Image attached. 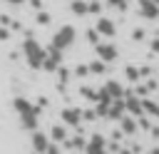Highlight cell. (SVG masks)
<instances>
[{
  "instance_id": "e0dca14e",
  "label": "cell",
  "mask_w": 159,
  "mask_h": 154,
  "mask_svg": "<svg viewBox=\"0 0 159 154\" xmlns=\"http://www.w3.org/2000/svg\"><path fill=\"white\" fill-rule=\"evenodd\" d=\"M122 129L132 134V132L137 129V124H134V119H129V117H122Z\"/></svg>"
},
{
  "instance_id": "8992f818",
  "label": "cell",
  "mask_w": 159,
  "mask_h": 154,
  "mask_svg": "<svg viewBox=\"0 0 159 154\" xmlns=\"http://www.w3.org/2000/svg\"><path fill=\"white\" fill-rule=\"evenodd\" d=\"M97 55H99V60L112 62V60L117 57V47L109 45V42H97Z\"/></svg>"
},
{
  "instance_id": "9c48e42d",
  "label": "cell",
  "mask_w": 159,
  "mask_h": 154,
  "mask_svg": "<svg viewBox=\"0 0 159 154\" xmlns=\"http://www.w3.org/2000/svg\"><path fill=\"white\" fill-rule=\"evenodd\" d=\"M97 32H99V35H107V37H112V35H114V25H112V20H107V17H99V20H97Z\"/></svg>"
},
{
  "instance_id": "ffe728a7",
  "label": "cell",
  "mask_w": 159,
  "mask_h": 154,
  "mask_svg": "<svg viewBox=\"0 0 159 154\" xmlns=\"http://www.w3.org/2000/svg\"><path fill=\"white\" fill-rule=\"evenodd\" d=\"M75 75H77V77H84V75H89V67H84V65H80V67L75 70Z\"/></svg>"
},
{
  "instance_id": "d4e9b609",
  "label": "cell",
  "mask_w": 159,
  "mask_h": 154,
  "mask_svg": "<svg viewBox=\"0 0 159 154\" xmlns=\"http://www.w3.org/2000/svg\"><path fill=\"white\" fill-rule=\"evenodd\" d=\"M30 5H32L35 10H42V0H30Z\"/></svg>"
},
{
  "instance_id": "7c38bea8",
  "label": "cell",
  "mask_w": 159,
  "mask_h": 154,
  "mask_svg": "<svg viewBox=\"0 0 159 154\" xmlns=\"http://www.w3.org/2000/svg\"><path fill=\"white\" fill-rule=\"evenodd\" d=\"M70 10H72L75 15H87V12H89V7H87L84 0H72V2H70Z\"/></svg>"
},
{
  "instance_id": "5b68a950",
  "label": "cell",
  "mask_w": 159,
  "mask_h": 154,
  "mask_svg": "<svg viewBox=\"0 0 159 154\" xmlns=\"http://www.w3.org/2000/svg\"><path fill=\"white\" fill-rule=\"evenodd\" d=\"M30 147H32L35 152H47V149H50V137H47V134H42V132H37V129H32Z\"/></svg>"
},
{
  "instance_id": "484cf974",
  "label": "cell",
  "mask_w": 159,
  "mask_h": 154,
  "mask_svg": "<svg viewBox=\"0 0 159 154\" xmlns=\"http://www.w3.org/2000/svg\"><path fill=\"white\" fill-rule=\"evenodd\" d=\"M5 2H10V5H22L25 0H5Z\"/></svg>"
},
{
  "instance_id": "4fadbf2b",
  "label": "cell",
  "mask_w": 159,
  "mask_h": 154,
  "mask_svg": "<svg viewBox=\"0 0 159 154\" xmlns=\"http://www.w3.org/2000/svg\"><path fill=\"white\" fill-rule=\"evenodd\" d=\"M104 89L109 92V97H112V99H117V97H122V87H119L117 82H107V84H104Z\"/></svg>"
},
{
  "instance_id": "ac0fdd59",
  "label": "cell",
  "mask_w": 159,
  "mask_h": 154,
  "mask_svg": "<svg viewBox=\"0 0 159 154\" xmlns=\"http://www.w3.org/2000/svg\"><path fill=\"white\" fill-rule=\"evenodd\" d=\"M67 147H70V149H84V142H82L80 137H75V139L67 142Z\"/></svg>"
},
{
  "instance_id": "3957f363",
  "label": "cell",
  "mask_w": 159,
  "mask_h": 154,
  "mask_svg": "<svg viewBox=\"0 0 159 154\" xmlns=\"http://www.w3.org/2000/svg\"><path fill=\"white\" fill-rule=\"evenodd\" d=\"M72 42H75V27H72V25L60 27V30L55 32V37H52V45H55L57 50H67Z\"/></svg>"
},
{
  "instance_id": "2e32d148",
  "label": "cell",
  "mask_w": 159,
  "mask_h": 154,
  "mask_svg": "<svg viewBox=\"0 0 159 154\" xmlns=\"http://www.w3.org/2000/svg\"><path fill=\"white\" fill-rule=\"evenodd\" d=\"M35 20H37V25H50V20H52V17H50V12L37 10V17H35Z\"/></svg>"
},
{
  "instance_id": "8fae6325",
  "label": "cell",
  "mask_w": 159,
  "mask_h": 154,
  "mask_svg": "<svg viewBox=\"0 0 159 154\" xmlns=\"http://www.w3.org/2000/svg\"><path fill=\"white\" fill-rule=\"evenodd\" d=\"M84 149H87V152H102V149H104V139H102L99 134H94V137L89 139V144H84Z\"/></svg>"
},
{
  "instance_id": "30bf717a",
  "label": "cell",
  "mask_w": 159,
  "mask_h": 154,
  "mask_svg": "<svg viewBox=\"0 0 159 154\" xmlns=\"http://www.w3.org/2000/svg\"><path fill=\"white\" fill-rule=\"evenodd\" d=\"M50 139H52V142H65V139H67V129H65L62 124H55V127L50 129Z\"/></svg>"
},
{
  "instance_id": "52a82bcc",
  "label": "cell",
  "mask_w": 159,
  "mask_h": 154,
  "mask_svg": "<svg viewBox=\"0 0 159 154\" xmlns=\"http://www.w3.org/2000/svg\"><path fill=\"white\" fill-rule=\"evenodd\" d=\"M80 119H82V112H80V109H75V107H70V109H62V122H65V124H70V127H77V124H80Z\"/></svg>"
},
{
  "instance_id": "6da1fadb",
  "label": "cell",
  "mask_w": 159,
  "mask_h": 154,
  "mask_svg": "<svg viewBox=\"0 0 159 154\" xmlns=\"http://www.w3.org/2000/svg\"><path fill=\"white\" fill-rule=\"evenodd\" d=\"M15 112L20 114V122L25 129H37V117H40V107H35L27 97H15L12 102Z\"/></svg>"
},
{
  "instance_id": "603a6c76",
  "label": "cell",
  "mask_w": 159,
  "mask_h": 154,
  "mask_svg": "<svg viewBox=\"0 0 159 154\" xmlns=\"http://www.w3.org/2000/svg\"><path fill=\"white\" fill-rule=\"evenodd\" d=\"M127 75H129V77H132V79H137V77H139V72H137V70H134V67H127Z\"/></svg>"
},
{
  "instance_id": "7a4b0ae2",
  "label": "cell",
  "mask_w": 159,
  "mask_h": 154,
  "mask_svg": "<svg viewBox=\"0 0 159 154\" xmlns=\"http://www.w3.org/2000/svg\"><path fill=\"white\" fill-rule=\"evenodd\" d=\"M22 57L27 60V65L32 67V70H42V60H45V50H42V45L32 37V35H27L25 40H22Z\"/></svg>"
},
{
  "instance_id": "ba28073f",
  "label": "cell",
  "mask_w": 159,
  "mask_h": 154,
  "mask_svg": "<svg viewBox=\"0 0 159 154\" xmlns=\"http://www.w3.org/2000/svg\"><path fill=\"white\" fill-rule=\"evenodd\" d=\"M139 10L144 17H157L159 15V5L154 0H139Z\"/></svg>"
},
{
  "instance_id": "44dd1931",
  "label": "cell",
  "mask_w": 159,
  "mask_h": 154,
  "mask_svg": "<svg viewBox=\"0 0 159 154\" xmlns=\"http://www.w3.org/2000/svg\"><path fill=\"white\" fill-rule=\"evenodd\" d=\"M97 35H99L97 30H87V40H89V42H94V45H97Z\"/></svg>"
},
{
  "instance_id": "cb8c5ba5",
  "label": "cell",
  "mask_w": 159,
  "mask_h": 154,
  "mask_svg": "<svg viewBox=\"0 0 159 154\" xmlns=\"http://www.w3.org/2000/svg\"><path fill=\"white\" fill-rule=\"evenodd\" d=\"M10 22H12V17H7V15H0V25H7V27H10Z\"/></svg>"
},
{
  "instance_id": "7402d4cb",
  "label": "cell",
  "mask_w": 159,
  "mask_h": 154,
  "mask_svg": "<svg viewBox=\"0 0 159 154\" xmlns=\"http://www.w3.org/2000/svg\"><path fill=\"white\" fill-rule=\"evenodd\" d=\"M107 2H109L112 7H124V5H127V0H107Z\"/></svg>"
},
{
  "instance_id": "9a60e30c",
  "label": "cell",
  "mask_w": 159,
  "mask_h": 154,
  "mask_svg": "<svg viewBox=\"0 0 159 154\" xmlns=\"http://www.w3.org/2000/svg\"><path fill=\"white\" fill-rule=\"evenodd\" d=\"M89 72L102 75V72H104V60H94V62H89Z\"/></svg>"
},
{
  "instance_id": "277c9868",
  "label": "cell",
  "mask_w": 159,
  "mask_h": 154,
  "mask_svg": "<svg viewBox=\"0 0 159 154\" xmlns=\"http://www.w3.org/2000/svg\"><path fill=\"white\" fill-rule=\"evenodd\" d=\"M62 62V50H57L55 45H50V50H45V60H42V70L55 72Z\"/></svg>"
},
{
  "instance_id": "d6986e66",
  "label": "cell",
  "mask_w": 159,
  "mask_h": 154,
  "mask_svg": "<svg viewBox=\"0 0 159 154\" xmlns=\"http://www.w3.org/2000/svg\"><path fill=\"white\" fill-rule=\"evenodd\" d=\"M10 37H12V30H10L7 25H2V27H0V40L5 42V40H10Z\"/></svg>"
},
{
  "instance_id": "4316f807",
  "label": "cell",
  "mask_w": 159,
  "mask_h": 154,
  "mask_svg": "<svg viewBox=\"0 0 159 154\" xmlns=\"http://www.w3.org/2000/svg\"><path fill=\"white\" fill-rule=\"evenodd\" d=\"M154 2H157V5H159V0H154Z\"/></svg>"
},
{
  "instance_id": "5bb4252c",
  "label": "cell",
  "mask_w": 159,
  "mask_h": 154,
  "mask_svg": "<svg viewBox=\"0 0 159 154\" xmlns=\"http://www.w3.org/2000/svg\"><path fill=\"white\" fill-rule=\"evenodd\" d=\"M127 109H129L132 114H142V109H144V107H142V102H139V99L129 97V99H127Z\"/></svg>"
}]
</instances>
